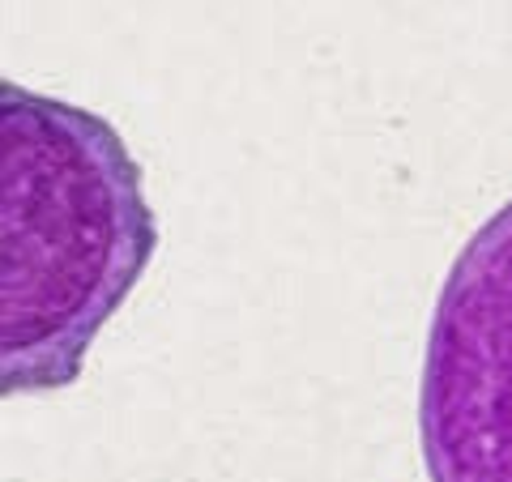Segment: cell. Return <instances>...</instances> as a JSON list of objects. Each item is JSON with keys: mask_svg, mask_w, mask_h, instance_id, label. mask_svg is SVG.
I'll return each mask as SVG.
<instances>
[{"mask_svg": "<svg viewBox=\"0 0 512 482\" xmlns=\"http://www.w3.org/2000/svg\"><path fill=\"white\" fill-rule=\"evenodd\" d=\"M419 423L431 482H512V201L440 291Z\"/></svg>", "mask_w": 512, "mask_h": 482, "instance_id": "2", "label": "cell"}, {"mask_svg": "<svg viewBox=\"0 0 512 482\" xmlns=\"http://www.w3.org/2000/svg\"><path fill=\"white\" fill-rule=\"evenodd\" d=\"M154 248L116 124L0 77V401L69 389Z\"/></svg>", "mask_w": 512, "mask_h": 482, "instance_id": "1", "label": "cell"}]
</instances>
